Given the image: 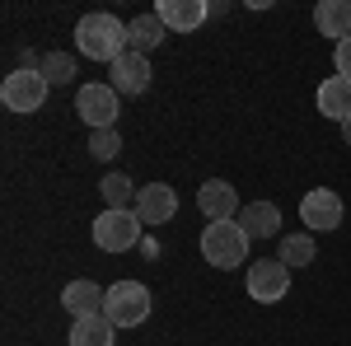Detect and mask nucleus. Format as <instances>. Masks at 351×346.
<instances>
[{
    "mask_svg": "<svg viewBox=\"0 0 351 346\" xmlns=\"http://www.w3.org/2000/svg\"><path fill=\"white\" fill-rule=\"evenodd\" d=\"M61 304H66V314L71 319H89V314H104V304H108V291L99 286V281H66V291H61Z\"/></svg>",
    "mask_w": 351,
    "mask_h": 346,
    "instance_id": "nucleus-13",
    "label": "nucleus"
},
{
    "mask_svg": "<svg viewBox=\"0 0 351 346\" xmlns=\"http://www.w3.org/2000/svg\"><path fill=\"white\" fill-rule=\"evenodd\" d=\"M43 80H47V84H71V80H75V56L47 52V56H43Z\"/></svg>",
    "mask_w": 351,
    "mask_h": 346,
    "instance_id": "nucleus-21",
    "label": "nucleus"
},
{
    "mask_svg": "<svg viewBox=\"0 0 351 346\" xmlns=\"http://www.w3.org/2000/svg\"><path fill=\"white\" fill-rule=\"evenodd\" d=\"M75 112L89 122V132H108L117 127V112H122V94L112 84L94 80V84H80L75 89Z\"/></svg>",
    "mask_w": 351,
    "mask_h": 346,
    "instance_id": "nucleus-3",
    "label": "nucleus"
},
{
    "mask_svg": "<svg viewBox=\"0 0 351 346\" xmlns=\"http://www.w3.org/2000/svg\"><path fill=\"white\" fill-rule=\"evenodd\" d=\"M197 211L206 215V225L211 220H239V192L225 183V178H211V183L197 187Z\"/></svg>",
    "mask_w": 351,
    "mask_h": 346,
    "instance_id": "nucleus-9",
    "label": "nucleus"
},
{
    "mask_svg": "<svg viewBox=\"0 0 351 346\" xmlns=\"http://www.w3.org/2000/svg\"><path fill=\"white\" fill-rule=\"evenodd\" d=\"M342 140H347V145H351V122H347V127H342Z\"/></svg>",
    "mask_w": 351,
    "mask_h": 346,
    "instance_id": "nucleus-24",
    "label": "nucleus"
},
{
    "mask_svg": "<svg viewBox=\"0 0 351 346\" xmlns=\"http://www.w3.org/2000/svg\"><path fill=\"white\" fill-rule=\"evenodd\" d=\"M342 215H347V206H342V197L332 187H309L300 197V220H304L309 234H332L342 225Z\"/></svg>",
    "mask_w": 351,
    "mask_h": 346,
    "instance_id": "nucleus-8",
    "label": "nucleus"
},
{
    "mask_svg": "<svg viewBox=\"0 0 351 346\" xmlns=\"http://www.w3.org/2000/svg\"><path fill=\"white\" fill-rule=\"evenodd\" d=\"M141 230H145V225H141L136 211H108V206H104L89 234H94V243H99L104 253H127V248L141 243Z\"/></svg>",
    "mask_w": 351,
    "mask_h": 346,
    "instance_id": "nucleus-5",
    "label": "nucleus"
},
{
    "mask_svg": "<svg viewBox=\"0 0 351 346\" xmlns=\"http://www.w3.org/2000/svg\"><path fill=\"white\" fill-rule=\"evenodd\" d=\"M89 155H94V160H117V155H122V136H117V127H108V132H89Z\"/></svg>",
    "mask_w": 351,
    "mask_h": 346,
    "instance_id": "nucleus-22",
    "label": "nucleus"
},
{
    "mask_svg": "<svg viewBox=\"0 0 351 346\" xmlns=\"http://www.w3.org/2000/svg\"><path fill=\"white\" fill-rule=\"evenodd\" d=\"M314 28L324 38H332V47L342 38H351V0H319L314 5Z\"/></svg>",
    "mask_w": 351,
    "mask_h": 346,
    "instance_id": "nucleus-15",
    "label": "nucleus"
},
{
    "mask_svg": "<svg viewBox=\"0 0 351 346\" xmlns=\"http://www.w3.org/2000/svg\"><path fill=\"white\" fill-rule=\"evenodd\" d=\"M239 225L248 239H276L281 234V211H276V201H248L239 211Z\"/></svg>",
    "mask_w": 351,
    "mask_h": 346,
    "instance_id": "nucleus-16",
    "label": "nucleus"
},
{
    "mask_svg": "<svg viewBox=\"0 0 351 346\" xmlns=\"http://www.w3.org/2000/svg\"><path fill=\"white\" fill-rule=\"evenodd\" d=\"M71 346H117V328L108 314H89L71 323Z\"/></svg>",
    "mask_w": 351,
    "mask_h": 346,
    "instance_id": "nucleus-17",
    "label": "nucleus"
},
{
    "mask_svg": "<svg viewBox=\"0 0 351 346\" xmlns=\"http://www.w3.org/2000/svg\"><path fill=\"white\" fill-rule=\"evenodd\" d=\"M248 234H243L239 220H211L202 230V258L216 267V271H234V267L248 262Z\"/></svg>",
    "mask_w": 351,
    "mask_h": 346,
    "instance_id": "nucleus-2",
    "label": "nucleus"
},
{
    "mask_svg": "<svg viewBox=\"0 0 351 346\" xmlns=\"http://www.w3.org/2000/svg\"><path fill=\"white\" fill-rule=\"evenodd\" d=\"M47 89L52 84L43 80V71H10L5 84H0V103L10 108V112H38V108L47 103Z\"/></svg>",
    "mask_w": 351,
    "mask_h": 346,
    "instance_id": "nucleus-6",
    "label": "nucleus"
},
{
    "mask_svg": "<svg viewBox=\"0 0 351 346\" xmlns=\"http://www.w3.org/2000/svg\"><path fill=\"white\" fill-rule=\"evenodd\" d=\"M75 47L89 61H108L112 66L117 56L132 52V33H127V24L117 14H84L75 24Z\"/></svg>",
    "mask_w": 351,
    "mask_h": 346,
    "instance_id": "nucleus-1",
    "label": "nucleus"
},
{
    "mask_svg": "<svg viewBox=\"0 0 351 346\" xmlns=\"http://www.w3.org/2000/svg\"><path fill=\"white\" fill-rule=\"evenodd\" d=\"M332 61H337V75H347V80H351V38H342V42L332 47Z\"/></svg>",
    "mask_w": 351,
    "mask_h": 346,
    "instance_id": "nucleus-23",
    "label": "nucleus"
},
{
    "mask_svg": "<svg viewBox=\"0 0 351 346\" xmlns=\"http://www.w3.org/2000/svg\"><path fill=\"white\" fill-rule=\"evenodd\" d=\"M155 14H160V24L169 33H192V28H202L211 19V5L206 0H160Z\"/></svg>",
    "mask_w": 351,
    "mask_h": 346,
    "instance_id": "nucleus-12",
    "label": "nucleus"
},
{
    "mask_svg": "<svg viewBox=\"0 0 351 346\" xmlns=\"http://www.w3.org/2000/svg\"><path fill=\"white\" fill-rule=\"evenodd\" d=\"M314 253H319V248H314V234H309V230H304V234H281V248H276V258L291 267V271H295V267H309Z\"/></svg>",
    "mask_w": 351,
    "mask_h": 346,
    "instance_id": "nucleus-20",
    "label": "nucleus"
},
{
    "mask_svg": "<svg viewBox=\"0 0 351 346\" xmlns=\"http://www.w3.org/2000/svg\"><path fill=\"white\" fill-rule=\"evenodd\" d=\"M104 314L112 319V328H141L150 319V291L141 281H112Z\"/></svg>",
    "mask_w": 351,
    "mask_h": 346,
    "instance_id": "nucleus-4",
    "label": "nucleus"
},
{
    "mask_svg": "<svg viewBox=\"0 0 351 346\" xmlns=\"http://www.w3.org/2000/svg\"><path fill=\"white\" fill-rule=\"evenodd\" d=\"M132 211L141 215V225H169V220L178 215V192L169 183H145Z\"/></svg>",
    "mask_w": 351,
    "mask_h": 346,
    "instance_id": "nucleus-10",
    "label": "nucleus"
},
{
    "mask_svg": "<svg viewBox=\"0 0 351 346\" xmlns=\"http://www.w3.org/2000/svg\"><path fill=\"white\" fill-rule=\"evenodd\" d=\"M319 112H324L328 122H351V80L347 75H328L319 84Z\"/></svg>",
    "mask_w": 351,
    "mask_h": 346,
    "instance_id": "nucleus-14",
    "label": "nucleus"
},
{
    "mask_svg": "<svg viewBox=\"0 0 351 346\" xmlns=\"http://www.w3.org/2000/svg\"><path fill=\"white\" fill-rule=\"evenodd\" d=\"M99 197H104V206H108V211H132L136 197H141V187H136L127 173H104V183H99Z\"/></svg>",
    "mask_w": 351,
    "mask_h": 346,
    "instance_id": "nucleus-19",
    "label": "nucleus"
},
{
    "mask_svg": "<svg viewBox=\"0 0 351 346\" xmlns=\"http://www.w3.org/2000/svg\"><path fill=\"white\" fill-rule=\"evenodd\" d=\"M127 33H132V52L150 56V52H155V47L164 42V33H169V28H164V24H160V14L150 10V14H136L132 24H127Z\"/></svg>",
    "mask_w": 351,
    "mask_h": 346,
    "instance_id": "nucleus-18",
    "label": "nucleus"
},
{
    "mask_svg": "<svg viewBox=\"0 0 351 346\" xmlns=\"http://www.w3.org/2000/svg\"><path fill=\"white\" fill-rule=\"evenodd\" d=\"M150 75H155V71H150V56H141V52H127L108 66V84L117 94H136V99L150 89Z\"/></svg>",
    "mask_w": 351,
    "mask_h": 346,
    "instance_id": "nucleus-11",
    "label": "nucleus"
},
{
    "mask_svg": "<svg viewBox=\"0 0 351 346\" xmlns=\"http://www.w3.org/2000/svg\"><path fill=\"white\" fill-rule=\"evenodd\" d=\"M291 295V267L281 258H253L248 262V299L258 304H276Z\"/></svg>",
    "mask_w": 351,
    "mask_h": 346,
    "instance_id": "nucleus-7",
    "label": "nucleus"
}]
</instances>
